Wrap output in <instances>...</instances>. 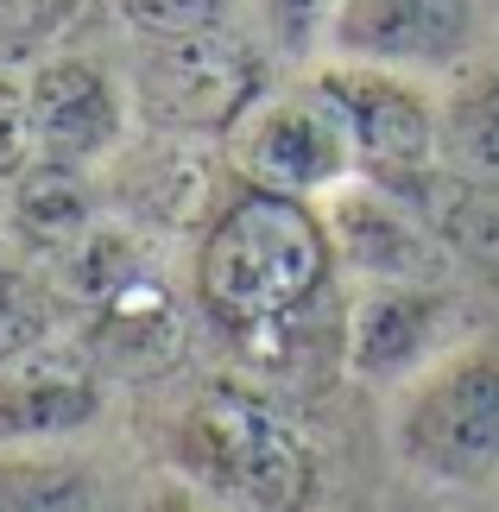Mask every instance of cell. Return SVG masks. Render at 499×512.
Listing matches in <instances>:
<instances>
[{
	"label": "cell",
	"instance_id": "6da1fadb",
	"mask_svg": "<svg viewBox=\"0 0 499 512\" xmlns=\"http://www.w3.org/2000/svg\"><path fill=\"white\" fill-rule=\"evenodd\" d=\"M323 279L329 234L291 190H247L241 203H228V215L209 228L203 266H196L209 317L228 329L291 317L297 304L323 291Z\"/></svg>",
	"mask_w": 499,
	"mask_h": 512
},
{
	"label": "cell",
	"instance_id": "7a4b0ae2",
	"mask_svg": "<svg viewBox=\"0 0 499 512\" xmlns=\"http://www.w3.org/2000/svg\"><path fill=\"white\" fill-rule=\"evenodd\" d=\"M177 456L190 462L196 481L259 512H297L316 500V449L241 386L196 392L177 424Z\"/></svg>",
	"mask_w": 499,
	"mask_h": 512
},
{
	"label": "cell",
	"instance_id": "3957f363",
	"mask_svg": "<svg viewBox=\"0 0 499 512\" xmlns=\"http://www.w3.org/2000/svg\"><path fill=\"white\" fill-rule=\"evenodd\" d=\"M259 89V64L253 51L222 26L203 32H177L158 38L139 64V102L158 127L177 133H222L247 114Z\"/></svg>",
	"mask_w": 499,
	"mask_h": 512
},
{
	"label": "cell",
	"instance_id": "277c9868",
	"mask_svg": "<svg viewBox=\"0 0 499 512\" xmlns=\"http://www.w3.org/2000/svg\"><path fill=\"white\" fill-rule=\"evenodd\" d=\"M405 456L436 481H481L499 468V354H468L417 392Z\"/></svg>",
	"mask_w": 499,
	"mask_h": 512
},
{
	"label": "cell",
	"instance_id": "5b68a950",
	"mask_svg": "<svg viewBox=\"0 0 499 512\" xmlns=\"http://www.w3.org/2000/svg\"><path fill=\"white\" fill-rule=\"evenodd\" d=\"M323 95H329V108L342 114V127L354 140V159H361L379 184H392V190L424 184L436 127H430V108L417 102L405 83H386V76H373V70H335V76H323Z\"/></svg>",
	"mask_w": 499,
	"mask_h": 512
},
{
	"label": "cell",
	"instance_id": "8992f818",
	"mask_svg": "<svg viewBox=\"0 0 499 512\" xmlns=\"http://www.w3.org/2000/svg\"><path fill=\"white\" fill-rule=\"evenodd\" d=\"M468 0H342L335 45L386 64H449L468 45Z\"/></svg>",
	"mask_w": 499,
	"mask_h": 512
},
{
	"label": "cell",
	"instance_id": "52a82bcc",
	"mask_svg": "<svg viewBox=\"0 0 499 512\" xmlns=\"http://www.w3.org/2000/svg\"><path fill=\"white\" fill-rule=\"evenodd\" d=\"M348 152H354V140H348L342 114L329 108V95H316V108L278 102L259 114V127L247 140V165L272 190H316L348 171Z\"/></svg>",
	"mask_w": 499,
	"mask_h": 512
},
{
	"label": "cell",
	"instance_id": "ba28073f",
	"mask_svg": "<svg viewBox=\"0 0 499 512\" xmlns=\"http://www.w3.org/2000/svg\"><path fill=\"white\" fill-rule=\"evenodd\" d=\"M89 354L108 373H121V380H158V373L177 367V354H184V323H177V304H171V291H165L158 272L127 285L121 298L95 304Z\"/></svg>",
	"mask_w": 499,
	"mask_h": 512
},
{
	"label": "cell",
	"instance_id": "9c48e42d",
	"mask_svg": "<svg viewBox=\"0 0 499 512\" xmlns=\"http://www.w3.org/2000/svg\"><path fill=\"white\" fill-rule=\"evenodd\" d=\"M32 127H38V146H45L51 159H64V165L102 152L114 140V127H121L108 76L95 64H83V57L45 64L32 76Z\"/></svg>",
	"mask_w": 499,
	"mask_h": 512
},
{
	"label": "cell",
	"instance_id": "30bf717a",
	"mask_svg": "<svg viewBox=\"0 0 499 512\" xmlns=\"http://www.w3.org/2000/svg\"><path fill=\"white\" fill-rule=\"evenodd\" d=\"M102 392L76 354H19L0 373V437H51L95 418Z\"/></svg>",
	"mask_w": 499,
	"mask_h": 512
},
{
	"label": "cell",
	"instance_id": "8fae6325",
	"mask_svg": "<svg viewBox=\"0 0 499 512\" xmlns=\"http://www.w3.org/2000/svg\"><path fill=\"white\" fill-rule=\"evenodd\" d=\"M436 329V298L424 285H386L361 304L354 323V367L361 373H398Z\"/></svg>",
	"mask_w": 499,
	"mask_h": 512
},
{
	"label": "cell",
	"instance_id": "7c38bea8",
	"mask_svg": "<svg viewBox=\"0 0 499 512\" xmlns=\"http://www.w3.org/2000/svg\"><path fill=\"white\" fill-rule=\"evenodd\" d=\"M342 234H348V253L361 260L373 279H392V285H411V279H436V247L411 228V215H398L392 203H361L342 209Z\"/></svg>",
	"mask_w": 499,
	"mask_h": 512
},
{
	"label": "cell",
	"instance_id": "4fadbf2b",
	"mask_svg": "<svg viewBox=\"0 0 499 512\" xmlns=\"http://www.w3.org/2000/svg\"><path fill=\"white\" fill-rule=\"evenodd\" d=\"M139 279H152V253L127 228H83L64 247V291L83 304H108Z\"/></svg>",
	"mask_w": 499,
	"mask_h": 512
},
{
	"label": "cell",
	"instance_id": "5bb4252c",
	"mask_svg": "<svg viewBox=\"0 0 499 512\" xmlns=\"http://www.w3.org/2000/svg\"><path fill=\"white\" fill-rule=\"evenodd\" d=\"M13 222L45 247H70L76 234L89 228V190L64 159H45L38 171L19 177V196H13Z\"/></svg>",
	"mask_w": 499,
	"mask_h": 512
},
{
	"label": "cell",
	"instance_id": "9a60e30c",
	"mask_svg": "<svg viewBox=\"0 0 499 512\" xmlns=\"http://www.w3.org/2000/svg\"><path fill=\"white\" fill-rule=\"evenodd\" d=\"M209 190H215V165L184 152V146H158L152 159L133 171V203L146 215H158V222H171V228L196 222L203 203H209Z\"/></svg>",
	"mask_w": 499,
	"mask_h": 512
},
{
	"label": "cell",
	"instance_id": "2e32d148",
	"mask_svg": "<svg viewBox=\"0 0 499 512\" xmlns=\"http://www.w3.org/2000/svg\"><path fill=\"white\" fill-rule=\"evenodd\" d=\"M436 234L474 266L499 272V184H449L436 196Z\"/></svg>",
	"mask_w": 499,
	"mask_h": 512
},
{
	"label": "cell",
	"instance_id": "e0dca14e",
	"mask_svg": "<svg viewBox=\"0 0 499 512\" xmlns=\"http://www.w3.org/2000/svg\"><path fill=\"white\" fill-rule=\"evenodd\" d=\"M449 152L474 177H499V76H481L449 108Z\"/></svg>",
	"mask_w": 499,
	"mask_h": 512
},
{
	"label": "cell",
	"instance_id": "ac0fdd59",
	"mask_svg": "<svg viewBox=\"0 0 499 512\" xmlns=\"http://www.w3.org/2000/svg\"><path fill=\"white\" fill-rule=\"evenodd\" d=\"M0 512H95L89 481L70 468H32L13 462L0 468Z\"/></svg>",
	"mask_w": 499,
	"mask_h": 512
},
{
	"label": "cell",
	"instance_id": "d6986e66",
	"mask_svg": "<svg viewBox=\"0 0 499 512\" xmlns=\"http://www.w3.org/2000/svg\"><path fill=\"white\" fill-rule=\"evenodd\" d=\"M45 323H51L45 291H38L32 279H19V272H0V361L32 354L38 336H45Z\"/></svg>",
	"mask_w": 499,
	"mask_h": 512
},
{
	"label": "cell",
	"instance_id": "ffe728a7",
	"mask_svg": "<svg viewBox=\"0 0 499 512\" xmlns=\"http://www.w3.org/2000/svg\"><path fill=\"white\" fill-rule=\"evenodd\" d=\"M64 13H70V0H0V64L38 51L64 26Z\"/></svg>",
	"mask_w": 499,
	"mask_h": 512
},
{
	"label": "cell",
	"instance_id": "44dd1931",
	"mask_svg": "<svg viewBox=\"0 0 499 512\" xmlns=\"http://www.w3.org/2000/svg\"><path fill=\"white\" fill-rule=\"evenodd\" d=\"M121 13L133 19L139 32H152V38H177V32L222 26L228 0H121Z\"/></svg>",
	"mask_w": 499,
	"mask_h": 512
},
{
	"label": "cell",
	"instance_id": "7402d4cb",
	"mask_svg": "<svg viewBox=\"0 0 499 512\" xmlns=\"http://www.w3.org/2000/svg\"><path fill=\"white\" fill-rule=\"evenodd\" d=\"M38 140L32 127V89H19L13 76H0V177L26 165V146Z\"/></svg>",
	"mask_w": 499,
	"mask_h": 512
},
{
	"label": "cell",
	"instance_id": "603a6c76",
	"mask_svg": "<svg viewBox=\"0 0 499 512\" xmlns=\"http://www.w3.org/2000/svg\"><path fill=\"white\" fill-rule=\"evenodd\" d=\"M323 13H329V0H266V19H272V32H278V45H310V32L323 26Z\"/></svg>",
	"mask_w": 499,
	"mask_h": 512
},
{
	"label": "cell",
	"instance_id": "cb8c5ba5",
	"mask_svg": "<svg viewBox=\"0 0 499 512\" xmlns=\"http://www.w3.org/2000/svg\"><path fill=\"white\" fill-rule=\"evenodd\" d=\"M152 512H209V506H203V500H196V494H184V487H171V494H165V500H158Z\"/></svg>",
	"mask_w": 499,
	"mask_h": 512
}]
</instances>
